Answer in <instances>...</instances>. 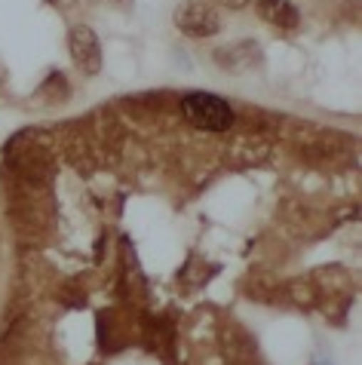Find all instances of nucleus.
Listing matches in <instances>:
<instances>
[{"label": "nucleus", "mask_w": 362, "mask_h": 365, "mask_svg": "<svg viewBox=\"0 0 362 365\" xmlns=\"http://www.w3.org/2000/svg\"><path fill=\"white\" fill-rule=\"evenodd\" d=\"M181 110L185 117L194 123L197 129H206V133H224V129L234 126V110L224 98L209 96V93H190L181 101Z\"/></svg>", "instance_id": "f257e3e1"}, {"label": "nucleus", "mask_w": 362, "mask_h": 365, "mask_svg": "<svg viewBox=\"0 0 362 365\" xmlns=\"http://www.w3.org/2000/svg\"><path fill=\"white\" fill-rule=\"evenodd\" d=\"M175 28L181 34L194 37V40H206L218 34L221 28V19L215 13L212 4H206V0H181V4L175 6Z\"/></svg>", "instance_id": "f03ea898"}, {"label": "nucleus", "mask_w": 362, "mask_h": 365, "mask_svg": "<svg viewBox=\"0 0 362 365\" xmlns=\"http://www.w3.org/2000/svg\"><path fill=\"white\" fill-rule=\"evenodd\" d=\"M68 49H71V58L83 74H98V71H102V43H98V37L89 25L71 28V34H68Z\"/></svg>", "instance_id": "7ed1b4c3"}, {"label": "nucleus", "mask_w": 362, "mask_h": 365, "mask_svg": "<svg viewBox=\"0 0 362 365\" xmlns=\"http://www.w3.org/2000/svg\"><path fill=\"white\" fill-rule=\"evenodd\" d=\"M258 16L276 28H295L301 22V13L291 0H258Z\"/></svg>", "instance_id": "20e7f679"}, {"label": "nucleus", "mask_w": 362, "mask_h": 365, "mask_svg": "<svg viewBox=\"0 0 362 365\" xmlns=\"http://www.w3.org/2000/svg\"><path fill=\"white\" fill-rule=\"evenodd\" d=\"M215 4L227 6V9H243V6H249V4H252V0H215Z\"/></svg>", "instance_id": "39448f33"}, {"label": "nucleus", "mask_w": 362, "mask_h": 365, "mask_svg": "<svg viewBox=\"0 0 362 365\" xmlns=\"http://www.w3.org/2000/svg\"><path fill=\"white\" fill-rule=\"evenodd\" d=\"M0 80H4V74H0Z\"/></svg>", "instance_id": "423d86ee"}]
</instances>
